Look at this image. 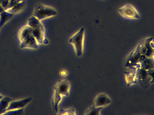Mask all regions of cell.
<instances>
[{"label": "cell", "mask_w": 154, "mask_h": 115, "mask_svg": "<svg viewBox=\"0 0 154 115\" xmlns=\"http://www.w3.org/2000/svg\"><path fill=\"white\" fill-rule=\"evenodd\" d=\"M85 34V28H81L68 39V42L72 45L77 57H81L83 55Z\"/></svg>", "instance_id": "6da1fadb"}, {"label": "cell", "mask_w": 154, "mask_h": 115, "mask_svg": "<svg viewBox=\"0 0 154 115\" xmlns=\"http://www.w3.org/2000/svg\"><path fill=\"white\" fill-rule=\"evenodd\" d=\"M118 13L121 16L128 19H138L140 14L135 6L127 4L119 8Z\"/></svg>", "instance_id": "7a4b0ae2"}, {"label": "cell", "mask_w": 154, "mask_h": 115, "mask_svg": "<svg viewBox=\"0 0 154 115\" xmlns=\"http://www.w3.org/2000/svg\"><path fill=\"white\" fill-rule=\"evenodd\" d=\"M57 12L54 8L46 5H40L35 10L33 16L40 21L56 16Z\"/></svg>", "instance_id": "3957f363"}, {"label": "cell", "mask_w": 154, "mask_h": 115, "mask_svg": "<svg viewBox=\"0 0 154 115\" xmlns=\"http://www.w3.org/2000/svg\"><path fill=\"white\" fill-rule=\"evenodd\" d=\"M71 85L67 80L59 81L54 88V94L59 95L61 97H67L70 94Z\"/></svg>", "instance_id": "277c9868"}, {"label": "cell", "mask_w": 154, "mask_h": 115, "mask_svg": "<svg viewBox=\"0 0 154 115\" xmlns=\"http://www.w3.org/2000/svg\"><path fill=\"white\" fill-rule=\"evenodd\" d=\"M112 102L111 99L105 93L98 94L94 101L93 105L96 108H103L109 105Z\"/></svg>", "instance_id": "5b68a950"}, {"label": "cell", "mask_w": 154, "mask_h": 115, "mask_svg": "<svg viewBox=\"0 0 154 115\" xmlns=\"http://www.w3.org/2000/svg\"><path fill=\"white\" fill-rule=\"evenodd\" d=\"M32 99V98L31 97H29V98H26V99L19 100L14 101H12L10 103L7 111L23 108L31 101Z\"/></svg>", "instance_id": "8992f818"}, {"label": "cell", "mask_w": 154, "mask_h": 115, "mask_svg": "<svg viewBox=\"0 0 154 115\" xmlns=\"http://www.w3.org/2000/svg\"><path fill=\"white\" fill-rule=\"evenodd\" d=\"M38 47V44L33 36L20 42V47L22 49H37Z\"/></svg>", "instance_id": "52a82bcc"}, {"label": "cell", "mask_w": 154, "mask_h": 115, "mask_svg": "<svg viewBox=\"0 0 154 115\" xmlns=\"http://www.w3.org/2000/svg\"><path fill=\"white\" fill-rule=\"evenodd\" d=\"M33 36L32 28L26 25L21 29L19 33V38L20 42Z\"/></svg>", "instance_id": "ba28073f"}, {"label": "cell", "mask_w": 154, "mask_h": 115, "mask_svg": "<svg viewBox=\"0 0 154 115\" xmlns=\"http://www.w3.org/2000/svg\"><path fill=\"white\" fill-rule=\"evenodd\" d=\"M32 34L36 40L38 45L43 43L45 39V28L32 29Z\"/></svg>", "instance_id": "9c48e42d"}, {"label": "cell", "mask_w": 154, "mask_h": 115, "mask_svg": "<svg viewBox=\"0 0 154 115\" xmlns=\"http://www.w3.org/2000/svg\"><path fill=\"white\" fill-rule=\"evenodd\" d=\"M12 99L9 97H5L0 99V115H3L7 111V108Z\"/></svg>", "instance_id": "30bf717a"}, {"label": "cell", "mask_w": 154, "mask_h": 115, "mask_svg": "<svg viewBox=\"0 0 154 115\" xmlns=\"http://www.w3.org/2000/svg\"><path fill=\"white\" fill-rule=\"evenodd\" d=\"M27 25L29 26L32 29L38 28H44V26L41 23L40 21L34 16L30 17L29 19Z\"/></svg>", "instance_id": "8fae6325"}, {"label": "cell", "mask_w": 154, "mask_h": 115, "mask_svg": "<svg viewBox=\"0 0 154 115\" xmlns=\"http://www.w3.org/2000/svg\"><path fill=\"white\" fill-rule=\"evenodd\" d=\"M24 2H23L22 0H16L15 4H14L11 8L6 11L14 14L22 10L24 6Z\"/></svg>", "instance_id": "7c38bea8"}, {"label": "cell", "mask_w": 154, "mask_h": 115, "mask_svg": "<svg viewBox=\"0 0 154 115\" xmlns=\"http://www.w3.org/2000/svg\"><path fill=\"white\" fill-rule=\"evenodd\" d=\"M14 14L11 13L5 10L0 14V28L8 21L12 17Z\"/></svg>", "instance_id": "4fadbf2b"}, {"label": "cell", "mask_w": 154, "mask_h": 115, "mask_svg": "<svg viewBox=\"0 0 154 115\" xmlns=\"http://www.w3.org/2000/svg\"><path fill=\"white\" fill-rule=\"evenodd\" d=\"M102 108H96L95 106H92L88 108L85 112L84 115H99L101 114V111L103 109Z\"/></svg>", "instance_id": "5bb4252c"}, {"label": "cell", "mask_w": 154, "mask_h": 115, "mask_svg": "<svg viewBox=\"0 0 154 115\" xmlns=\"http://www.w3.org/2000/svg\"><path fill=\"white\" fill-rule=\"evenodd\" d=\"M24 108L7 111L3 115H21L23 113Z\"/></svg>", "instance_id": "9a60e30c"}, {"label": "cell", "mask_w": 154, "mask_h": 115, "mask_svg": "<svg viewBox=\"0 0 154 115\" xmlns=\"http://www.w3.org/2000/svg\"><path fill=\"white\" fill-rule=\"evenodd\" d=\"M58 114L61 115H76V111L74 108H70L68 109H61L59 111Z\"/></svg>", "instance_id": "2e32d148"}, {"label": "cell", "mask_w": 154, "mask_h": 115, "mask_svg": "<svg viewBox=\"0 0 154 115\" xmlns=\"http://www.w3.org/2000/svg\"><path fill=\"white\" fill-rule=\"evenodd\" d=\"M60 74L61 76H63V77H66L68 75V72L66 70H62L60 72Z\"/></svg>", "instance_id": "e0dca14e"}, {"label": "cell", "mask_w": 154, "mask_h": 115, "mask_svg": "<svg viewBox=\"0 0 154 115\" xmlns=\"http://www.w3.org/2000/svg\"><path fill=\"white\" fill-rule=\"evenodd\" d=\"M5 9L2 6L1 4H0V14L2 13L3 12L5 11Z\"/></svg>", "instance_id": "ac0fdd59"}, {"label": "cell", "mask_w": 154, "mask_h": 115, "mask_svg": "<svg viewBox=\"0 0 154 115\" xmlns=\"http://www.w3.org/2000/svg\"><path fill=\"white\" fill-rule=\"evenodd\" d=\"M3 98V96H2V95H1L0 94V99H2V98Z\"/></svg>", "instance_id": "d6986e66"}, {"label": "cell", "mask_w": 154, "mask_h": 115, "mask_svg": "<svg viewBox=\"0 0 154 115\" xmlns=\"http://www.w3.org/2000/svg\"><path fill=\"white\" fill-rule=\"evenodd\" d=\"M101 1H105V0H101Z\"/></svg>", "instance_id": "ffe728a7"}]
</instances>
